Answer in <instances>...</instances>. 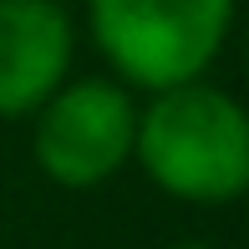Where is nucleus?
<instances>
[{"mask_svg":"<svg viewBox=\"0 0 249 249\" xmlns=\"http://www.w3.org/2000/svg\"><path fill=\"white\" fill-rule=\"evenodd\" d=\"M132 163L158 194L219 209L249 194V107L209 76L148 92Z\"/></svg>","mask_w":249,"mask_h":249,"instance_id":"obj_1","label":"nucleus"},{"mask_svg":"<svg viewBox=\"0 0 249 249\" xmlns=\"http://www.w3.org/2000/svg\"><path fill=\"white\" fill-rule=\"evenodd\" d=\"M239 0H87V36L132 92H163L209 76L234 31Z\"/></svg>","mask_w":249,"mask_h":249,"instance_id":"obj_2","label":"nucleus"},{"mask_svg":"<svg viewBox=\"0 0 249 249\" xmlns=\"http://www.w3.org/2000/svg\"><path fill=\"white\" fill-rule=\"evenodd\" d=\"M138 92L117 76H66L31 112V158L56 188H102L132 163Z\"/></svg>","mask_w":249,"mask_h":249,"instance_id":"obj_3","label":"nucleus"},{"mask_svg":"<svg viewBox=\"0 0 249 249\" xmlns=\"http://www.w3.org/2000/svg\"><path fill=\"white\" fill-rule=\"evenodd\" d=\"M76 61V20L61 0H0V122L31 117Z\"/></svg>","mask_w":249,"mask_h":249,"instance_id":"obj_4","label":"nucleus"},{"mask_svg":"<svg viewBox=\"0 0 249 249\" xmlns=\"http://www.w3.org/2000/svg\"><path fill=\"white\" fill-rule=\"evenodd\" d=\"M168 249H219V244H209V239H178V244H168Z\"/></svg>","mask_w":249,"mask_h":249,"instance_id":"obj_5","label":"nucleus"},{"mask_svg":"<svg viewBox=\"0 0 249 249\" xmlns=\"http://www.w3.org/2000/svg\"><path fill=\"white\" fill-rule=\"evenodd\" d=\"M244 31H249V16H244Z\"/></svg>","mask_w":249,"mask_h":249,"instance_id":"obj_6","label":"nucleus"},{"mask_svg":"<svg viewBox=\"0 0 249 249\" xmlns=\"http://www.w3.org/2000/svg\"><path fill=\"white\" fill-rule=\"evenodd\" d=\"M61 5H71V0H61Z\"/></svg>","mask_w":249,"mask_h":249,"instance_id":"obj_7","label":"nucleus"}]
</instances>
